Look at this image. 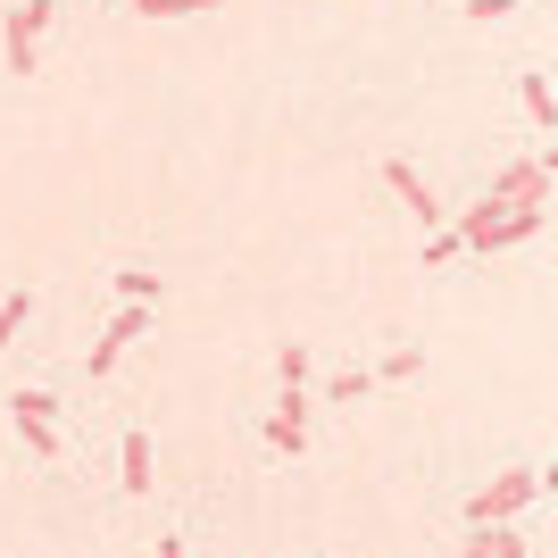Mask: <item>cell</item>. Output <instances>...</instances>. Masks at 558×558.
Returning <instances> with one entry per match:
<instances>
[{"label": "cell", "mask_w": 558, "mask_h": 558, "mask_svg": "<svg viewBox=\"0 0 558 558\" xmlns=\"http://www.w3.org/2000/svg\"><path fill=\"white\" fill-rule=\"evenodd\" d=\"M466 242H459V226L450 233H425V251H417V267H450V258H459Z\"/></svg>", "instance_id": "obj_14"}, {"label": "cell", "mask_w": 558, "mask_h": 558, "mask_svg": "<svg viewBox=\"0 0 558 558\" xmlns=\"http://www.w3.org/2000/svg\"><path fill=\"white\" fill-rule=\"evenodd\" d=\"M466 17H475V25H500V17H517V0H466Z\"/></svg>", "instance_id": "obj_16"}, {"label": "cell", "mask_w": 558, "mask_h": 558, "mask_svg": "<svg viewBox=\"0 0 558 558\" xmlns=\"http://www.w3.org/2000/svg\"><path fill=\"white\" fill-rule=\"evenodd\" d=\"M384 184H392V192H400V209L417 217V226H425V233L442 226V201H434V184H425V175H417V167H409V159H384Z\"/></svg>", "instance_id": "obj_5"}, {"label": "cell", "mask_w": 558, "mask_h": 558, "mask_svg": "<svg viewBox=\"0 0 558 558\" xmlns=\"http://www.w3.org/2000/svg\"><path fill=\"white\" fill-rule=\"evenodd\" d=\"M525 500H542V475L534 466H509V475H492L475 500H466V525H492V517H517Z\"/></svg>", "instance_id": "obj_2"}, {"label": "cell", "mask_w": 558, "mask_h": 558, "mask_svg": "<svg viewBox=\"0 0 558 558\" xmlns=\"http://www.w3.org/2000/svg\"><path fill=\"white\" fill-rule=\"evenodd\" d=\"M117 475H125V492H150V434H142V425H125V442H117Z\"/></svg>", "instance_id": "obj_7"}, {"label": "cell", "mask_w": 558, "mask_h": 558, "mask_svg": "<svg viewBox=\"0 0 558 558\" xmlns=\"http://www.w3.org/2000/svg\"><path fill=\"white\" fill-rule=\"evenodd\" d=\"M276 375H283V392H301V384H308V342H283Z\"/></svg>", "instance_id": "obj_15"}, {"label": "cell", "mask_w": 558, "mask_h": 558, "mask_svg": "<svg viewBox=\"0 0 558 558\" xmlns=\"http://www.w3.org/2000/svg\"><path fill=\"white\" fill-rule=\"evenodd\" d=\"M267 450L276 459H301L308 450V392H283V409L267 417Z\"/></svg>", "instance_id": "obj_6"}, {"label": "cell", "mask_w": 558, "mask_h": 558, "mask_svg": "<svg viewBox=\"0 0 558 558\" xmlns=\"http://www.w3.org/2000/svg\"><path fill=\"white\" fill-rule=\"evenodd\" d=\"M109 283H117V301H142V308H159V301H167V283L150 276V267H117Z\"/></svg>", "instance_id": "obj_9"}, {"label": "cell", "mask_w": 558, "mask_h": 558, "mask_svg": "<svg viewBox=\"0 0 558 558\" xmlns=\"http://www.w3.org/2000/svg\"><path fill=\"white\" fill-rule=\"evenodd\" d=\"M367 392H375V367H350V375H333V384H326L317 400H350V409H359Z\"/></svg>", "instance_id": "obj_13"}, {"label": "cell", "mask_w": 558, "mask_h": 558, "mask_svg": "<svg viewBox=\"0 0 558 558\" xmlns=\"http://www.w3.org/2000/svg\"><path fill=\"white\" fill-rule=\"evenodd\" d=\"M25 317H34V292H25V283H17V292H0V350L25 333Z\"/></svg>", "instance_id": "obj_10"}, {"label": "cell", "mask_w": 558, "mask_h": 558, "mask_svg": "<svg viewBox=\"0 0 558 558\" xmlns=\"http://www.w3.org/2000/svg\"><path fill=\"white\" fill-rule=\"evenodd\" d=\"M9 417H17L25 450H34L43 466L68 459V434H59V392H9Z\"/></svg>", "instance_id": "obj_1"}, {"label": "cell", "mask_w": 558, "mask_h": 558, "mask_svg": "<svg viewBox=\"0 0 558 558\" xmlns=\"http://www.w3.org/2000/svg\"><path fill=\"white\" fill-rule=\"evenodd\" d=\"M517 100H525V117H534V134H558V100H550V84H542V68L517 75Z\"/></svg>", "instance_id": "obj_8"}, {"label": "cell", "mask_w": 558, "mask_h": 558, "mask_svg": "<svg viewBox=\"0 0 558 558\" xmlns=\"http://www.w3.org/2000/svg\"><path fill=\"white\" fill-rule=\"evenodd\" d=\"M134 17H209V9H226V0H125Z\"/></svg>", "instance_id": "obj_11"}, {"label": "cell", "mask_w": 558, "mask_h": 558, "mask_svg": "<svg viewBox=\"0 0 558 558\" xmlns=\"http://www.w3.org/2000/svg\"><path fill=\"white\" fill-rule=\"evenodd\" d=\"M50 9H59V0H17V9H9V34H0V68H9V75H25V68H34V50H43Z\"/></svg>", "instance_id": "obj_3"}, {"label": "cell", "mask_w": 558, "mask_h": 558, "mask_svg": "<svg viewBox=\"0 0 558 558\" xmlns=\"http://www.w3.org/2000/svg\"><path fill=\"white\" fill-rule=\"evenodd\" d=\"M409 375H425V350H417V342H400L392 359L375 367V384H409Z\"/></svg>", "instance_id": "obj_12"}, {"label": "cell", "mask_w": 558, "mask_h": 558, "mask_svg": "<svg viewBox=\"0 0 558 558\" xmlns=\"http://www.w3.org/2000/svg\"><path fill=\"white\" fill-rule=\"evenodd\" d=\"M150 317H159V308H142V301H125L109 317V326H100V342H93V359H84V367H93V384L100 375L117 367V359H125V342H142V333H150Z\"/></svg>", "instance_id": "obj_4"}, {"label": "cell", "mask_w": 558, "mask_h": 558, "mask_svg": "<svg viewBox=\"0 0 558 558\" xmlns=\"http://www.w3.org/2000/svg\"><path fill=\"white\" fill-rule=\"evenodd\" d=\"M459 558H492V550H484V534H475V542H466V550H459Z\"/></svg>", "instance_id": "obj_18"}, {"label": "cell", "mask_w": 558, "mask_h": 558, "mask_svg": "<svg viewBox=\"0 0 558 558\" xmlns=\"http://www.w3.org/2000/svg\"><path fill=\"white\" fill-rule=\"evenodd\" d=\"M159 558H192V550H184V542H175V534H159Z\"/></svg>", "instance_id": "obj_17"}]
</instances>
